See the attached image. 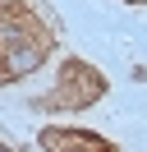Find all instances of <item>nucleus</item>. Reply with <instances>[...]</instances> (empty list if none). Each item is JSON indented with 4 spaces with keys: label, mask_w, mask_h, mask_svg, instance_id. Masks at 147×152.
Instances as JSON below:
<instances>
[{
    "label": "nucleus",
    "mask_w": 147,
    "mask_h": 152,
    "mask_svg": "<svg viewBox=\"0 0 147 152\" xmlns=\"http://www.w3.org/2000/svg\"><path fill=\"white\" fill-rule=\"evenodd\" d=\"M0 152H9V148H5V143H0Z\"/></svg>",
    "instance_id": "obj_1"
}]
</instances>
